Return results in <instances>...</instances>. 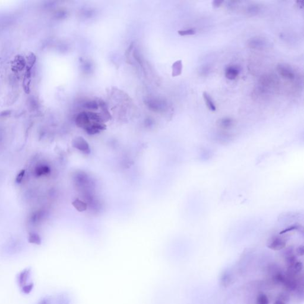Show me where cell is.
<instances>
[{
	"mask_svg": "<svg viewBox=\"0 0 304 304\" xmlns=\"http://www.w3.org/2000/svg\"><path fill=\"white\" fill-rule=\"evenodd\" d=\"M247 43L249 48L257 50H264L268 45V43L265 38L258 36L251 38Z\"/></svg>",
	"mask_w": 304,
	"mask_h": 304,
	"instance_id": "1",
	"label": "cell"
},
{
	"mask_svg": "<svg viewBox=\"0 0 304 304\" xmlns=\"http://www.w3.org/2000/svg\"><path fill=\"white\" fill-rule=\"evenodd\" d=\"M276 70L279 75L283 79L293 80L295 77V74L293 70L290 67L288 66L285 64H278L276 67Z\"/></svg>",
	"mask_w": 304,
	"mask_h": 304,
	"instance_id": "2",
	"label": "cell"
},
{
	"mask_svg": "<svg viewBox=\"0 0 304 304\" xmlns=\"http://www.w3.org/2000/svg\"><path fill=\"white\" fill-rule=\"evenodd\" d=\"M278 80L273 75H265L261 77L260 79V86H262L263 89L265 91V89L276 87L277 85Z\"/></svg>",
	"mask_w": 304,
	"mask_h": 304,
	"instance_id": "3",
	"label": "cell"
},
{
	"mask_svg": "<svg viewBox=\"0 0 304 304\" xmlns=\"http://www.w3.org/2000/svg\"><path fill=\"white\" fill-rule=\"evenodd\" d=\"M73 145L81 152L88 154L90 153V147L87 142L82 137H76L73 142Z\"/></svg>",
	"mask_w": 304,
	"mask_h": 304,
	"instance_id": "4",
	"label": "cell"
},
{
	"mask_svg": "<svg viewBox=\"0 0 304 304\" xmlns=\"http://www.w3.org/2000/svg\"><path fill=\"white\" fill-rule=\"evenodd\" d=\"M76 122L78 127L85 129L93 122H92L89 119L87 112H84L78 115L76 119Z\"/></svg>",
	"mask_w": 304,
	"mask_h": 304,
	"instance_id": "5",
	"label": "cell"
},
{
	"mask_svg": "<svg viewBox=\"0 0 304 304\" xmlns=\"http://www.w3.org/2000/svg\"><path fill=\"white\" fill-rule=\"evenodd\" d=\"M239 70L238 67L234 66H228L225 70V77L230 80H235L239 75Z\"/></svg>",
	"mask_w": 304,
	"mask_h": 304,
	"instance_id": "6",
	"label": "cell"
},
{
	"mask_svg": "<svg viewBox=\"0 0 304 304\" xmlns=\"http://www.w3.org/2000/svg\"><path fill=\"white\" fill-rule=\"evenodd\" d=\"M286 242L282 238H275L268 245V247L273 250H280L285 247Z\"/></svg>",
	"mask_w": 304,
	"mask_h": 304,
	"instance_id": "7",
	"label": "cell"
},
{
	"mask_svg": "<svg viewBox=\"0 0 304 304\" xmlns=\"http://www.w3.org/2000/svg\"><path fill=\"white\" fill-rule=\"evenodd\" d=\"M30 273V268H27L25 269L24 270H23L22 272H20V273L19 275L18 278H17L18 283H19V285L22 288L26 285Z\"/></svg>",
	"mask_w": 304,
	"mask_h": 304,
	"instance_id": "8",
	"label": "cell"
},
{
	"mask_svg": "<svg viewBox=\"0 0 304 304\" xmlns=\"http://www.w3.org/2000/svg\"><path fill=\"white\" fill-rule=\"evenodd\" d=\"M234 120L229 117H224L219 119L217 122V125L224 129H228L232 127Z\"/></svg>",
	"mask_w": 304,
	"mask_h": 304,
	"instance_id": "9",
	"label": "cell"
},
{
	"mask_svg": "<svg viewBox=\"0 0 304 304\" xmlns=\"http://www.w3.org/2000/svg\"><path fill=\"white\" fill-rule=\"evenodd\" d=\"M149 105L150 108L154 110H157L158 111L163 110L166 108V104L163 101H159V100L150 101Z\"/></svg>",
	"mask_w": 304,
	"mask_h": 304,
	"instance_id": "10",
	"label": "cell"
},
{
	"mask_svg": "<svg viewBox=\"0 0 304 304\" xmlns=\"http://www.w3.org/2000/svg\"><path fill=\"white\" fill-rule=\"evenodd\" d=\"M203 97L207 108L211 111L213 112L215 111L216 110V106L215 105L214 102L213 101L212 97L210 96V94L204 92L203 93Z\"/></svg>",
	"mask_w": 304,
	"mask_h": 304,
	"instance_id": "11",
	"label": "cell"
},
{
	"mask_svg": "<svg viewBox=\"0 0 304 304\" xmlns=\"http://www.w3.org/2000/svg\"><path fill=\"white\" fill-rule=\"evenodd\" d=\"M261 10L260 7L257 4H251L248 5L245 9V13L251 16L257 15Z\"/></svg>",
	"mask_w": 304,
	"mask_h": 304,
	"instance_id": "12",
	"label": "cell"
},
{
	"mask_svg": "<svg viewBox=\"0 0 304 304\" xmlns=\"http://www.w3.org/2000/svg\"><path fill=\"white\" fill-rule=\"evenodd\" d=\"M183 70V63L181 60L176 61L172 66V76L173 77L179 76Z\"/></svg>",
	"mask_w": 304,
	"mask_h": 304,
	"instance_id": "13",
	"label": "cell"
},
{
	"mask_svg": "<svg viewBox=\"0 0 304 304\" xmlns=\"http://www.w3.org/2000/svg\"><path fill=\"white\" fill-rule=\"evenodd\" d=\"M73 205L79 212H84L87 209V205L86 204V203L79 199L75 200L73 202Z\"/></svg>",
	"mask_w": 304,
	"mask_h": 304,
	"instance_id": "14",
	"label": "cell"
},
{
	"mask_svg": "<svg viewBox=\"0 0 304 304\" xmlns=\"http://www.w3.org/2000/svg\"><path fill=\"white\" fill-rule=\"evenodd\" d=\"M178 33L181 36H189V35H195L196 33V30L194 29L191 28V29H185V30H179L178 32Z\"/></svg>",
	"mask_w": 304,
	"mask_h": 304,
	"instance_id": "15",
	"label": "cell"
},
{
	"mask_svg": "<svg viewBox=\"0 0 304 304\" xmlns=\"http://www.w3.org/2000/svg\"><path fill=\"white\" fill-rule=\"evenodd\" d=\"M256 303L257 304H268L269 301L265 294H260L257 298Z\"/></svg>",
	"mask_w": 304,
	"mask_h": 304,
	"instance_id": "16",
	"label": "cell"
},
{
	"mask_svg": "<svg viewBox=\"0 0 304 304\" xmlns=\"http://www.w3.org/2000/svg\"><path fill=\"white\" fill-rule=\"evenodd\" d=\"M222 284L224 286H229L232 282V278L229 274H225L223 275L221 279Z\"/></svg>",
	"mask_w": 304,
	"mask_h": 304,
	"instance_id": "17",
	"label": "cell"
},
{
	"mask_svg": "<svg viewBox=\"0 0 304 304\" xmlns=\"http://www.w3.org/2000/svg\"><path fill=\"white\" fill-rule=\"evenodd\" d=\"M29 240L31 243L33 244H40V238L39 237L35 234H32L30 235Z\"/></svg>",
	"mask_w": 304,
	"mask_h": 304,
	"instance_id": "18",
	"label": "cell"
},
{
	"mask_svg": "<svg viewBox=\"0 0 304 304\" xmlns=\"http://www.w3.org/2000/svg\"><path fill=\"white\" fill-rule=\"evenodd\" d=\"M84 106L91 110H96L98 108V104L96 101H89L85 104Z\"/></svg>",
	"mask_w": 304,
	"mask_h": 304,
	"instance_id": "19",
	"label": "cell"
},
{
	"mask_svg": "<svg viewBox=\"0 0 304 304\" xmlns=\"http://www.w3.org/2000/svg\"><path fill=\"white\" fill-rule=\"evenodd\" d=\"M33 286H34V285L32 283L25 285L24 286L22 287V292L25 294H29V293H30L31 292V291H32L33 288Z\"/></svg>",
	"mask_w": 304,
	"mask_h": 304,
	"instance_id": "20",
	"label": "cell"
},
{
	"mask_svg": "<svg viewBox=\"0 0 304 304\" xmlns=\"http://www.w3.org/2000/svg\"><path fill=\"white\" fill-rule=\"evenodd\" d=\"M210 70V69L209 67L204 66L203 67L201 68V70L200 71V73L201 75H202L203 76H204L207 75L209 73Z\"/></svg>",
	"mask_w": 304,
	"mask_h": 304,
	"instance_id": "21",
	"label": "cell"
},
{
	"mask_svg": "<svg viewBox=\"0 0 304 304\" xmlns=\"http://www.w3.org/2000/svg\"><path fill=\"white\" fill-rule=\"evenodd\" d=\"M224 2L223 1H218V0H215L212 1V5L214 8H218Z\"/></svg>",
	"mask_w": 304,
	"mask_h": 304,
	"instance_id": "22",
	"label": "cell"
},
{
	"mask_svg": "<svg viewBox=\"0 0 304 304\" xmlns=\"http://www.w3.org/2000/svg\"><path fill=\"white\" fill-rule=\"evenodd\" d=\"M304 247L303 246L299 247L296 250V253L298 255L300 256H302L304 255Z\"/></svg>",
	"mask_w": 304,
	"mask_h": 304,
	"instance_id": "23",
	"label": "cell"
},
{
	"mask_svg": "<svg viewBox=\"0 0 304 304\" xmlns=\"http://www.w3.org/2000/svg\"><path fill=\"white\" fill-rule=\"evenodd\" d=\"M296 3H297V5L298 7H299L300 9H302L303 7H304V2L302 1H296Z\"/></svg>",
	"mask_w": 304,
	"mask_h": 304,
	"instance_id": "24",
	"label": "cell"
},
{
	"mask_svg": "<svg viewBox=\"0 0 304 304\" xmlns=\"http://www.w3.org/2000/svg\"><path fill=\"white\" fill-rule=\"evenodd\" d=\"M38 304H50L49 301L47 299H43L42 301H39V302Z\"/></svg>",
	"mask_w": 304,
	"mask_h": 304,
	"instance_id": "25",
	"label": "cell"
},
{
	"mask_svg": "<svg viewBox=\"0 0 304 304\" xmlns=\"http://www.w3.org/2000/svg\"><path fill=\"white\" fill-rule=\"evenodd\" d=\"M274 304H286V303H285L284 301H282V300L278 299V301H276L274 303Z\"/></svg>",
	"mask_w": 304,
	"mask_h": 304,
	"instance_id": "26",
	"label": "cell"
}]
</instances>
